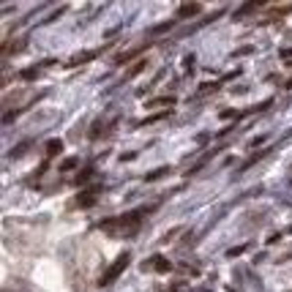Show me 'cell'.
Instances as JSON below:
<instances>
[{"label":"cell","instance_id":"6da1fadb","mask_svg":"<svg viewBox=\"0 0 292 292\" xmlns=\"http://www.w3.org/2000/svg\"><path fill=\"white\" fill-rule=\"evenodd\" d=\"M99 229H101V232H107L110 238H117V240L134 238V235L142 229V211L123 213V216H115V219H107V221L99 224Z\"/></svg>","mask_w":292,"mask_h":292},{"label":"cell","instance_id":"7a4b0ae2","mask_svg":"<svg viewBox=\"0 0 292 292\" xmlns=\"http://www.w3.org/2000/svg\"><path fill=\"white\" fill-rule=\"evenodd\" d=\"M129 262H131V254H129V252H123L120 257H117L115 262H112L110 268L104 270V276L99 279V287H110V284H115V281L120 279V273H123V270L129 268Z\"/></svg>","mask_w":292,"mask_h":292},{"label":"cell","instance_id":"3957f363","mask_svg":"<svg viewBox=\"0 0 292 292\" xmlns=\"http://www.w3.org/2000/svg\"><path fill=\"white\" fill-rule=\"evenodd\" d=\"M142 268H145V270H156V273H170L172 265H170V259H167V257L153 254V257H147V262L142 265Z\"/></svg>","mask_w":292,"mask_h":292},{"label":"cell","instance_id":"277c9868","mask_svg":"<svg viewBox=\"0 0 292 292\" xmlns=\"http://www.w3.org/2000/svg\"><path fill=\"white\" fill-rule=\"evenodd\" d=\"M96 58H99V49H90V52L85 49V52H76L74 58H71L69 63H66V66H69V69H76V66H82V63H90V60H96Z\"/></svg>","mask_w":292,"mask_h":292},{"label":"cell","instance_id":"5b68a950","mask_svg":"<svg viewBox=\"0 0 292 292\" xmlns=\"http://www.w3.org/2000/svg\"><path fill=\"white\" fill-rule=\"evenodd\" d=\"M199 11H202V6H199V3H183V6L178 8V19H188V17H197Z\"/></svg>","mask_w":292,"mask_h":292},{"label":"cell","instance_id":"8992f818","mask_svg":"<svg viewBox=\"0 0 292 292\" xmlns=\"http://www.w3.org/2000/svg\"><path fill=\"white\" fill-rule=\"evenodd\" d=\"M93 202H96V191H85V194H79V199H76L79 208H88V205H93Z\"/></svg>","mask_w":292,"mask_h":292},{"label":"cell","instance_id":"52a82bcc","mask_svg":"<svg viewBox=\"0 0 292 292\" xmlns=\"http://www.w3.org/2000/svg\"><path fill=\"white\" fill-rule=\"evenodd\" d=\"M257 8H262V3H249V6H240L238 11H235V17H246V14H252V11H257Z\"/></svg>","mask_w":292,"mask_h":292},{"label":"cell","instance_id":"ba28073f","mask_svg":"<svg viewBox=\"0 0 292 292\" xmlns=\"http://www.w3.org/2000/svg\"><path fill=\"white\" fill-rule=\"evenodd\" d=\"M172 104H175V96H164V99H153L147 107L153 110V107H172Z\"/></svg>","mask_w":292,"mask_h":292},{"label":"cell","instance_id":"9c48e42d","mask_svg":"<svg viewBox=\"0 0 292 292\" xmlns=\"http://www.w3.org/2000/svg\"><path fill=\"white\" fill-rule=\"evenodd\" d=\"M60 150H63V142L60 140H49L47 142V156H58Z\"/></svg>","mask_w":292,"mask_h":292},{"label":"cell","instance_id":"30bf717a","mask_svg":"<svg viewBox=\"0 0 292 292\" xmlns=\"http://www.w3.org/2000/svg\"><path fill=\"white\" fill-rule=\"evenodd\" d=\"M107 120H99V123H96V126H93V131H90V140H99V137H104L107 134Z\"/></svg>","mask_w":292,"mask_h":292},{"label":"cell","instance_id":"8fae6325","mask_svg":"<svg viewBox=\"0 0 292 292\" xmlns=\"http://www.w3.org/2000/svg\"><path fill=\"white\" fill-rule=\"evenodd\" d=\"M249 246H235V249H229V257H238V254H243Z\"/></svg>","mask_w":292,"mask_h":292},{"label":"cell","instance_id":"7c38bea8","mask_svg":"<svg viewBox=\"0 0 292 292\" xmlns=\"http://www.w3.org/2000/svg\"><path fill=\"white\" fill-rule=\"evenodd\" d=\"M85 181H90V170H85V172L76 175V183H85Z\"/></svg>","mask_w":292,"mask_h":292},{"label":"cell","instance_id":"4fadbf2b","mask_svg":"<svg viewBox=\"0 0 292 292\" xmlns=\"http://www.w3.org/2000/svg\"><path fill=\"white\" fill-rule=\"evenodd\" d=\"M161 117H167V112H158V115H150V117H145L142 123H153V120H161Z\"/></svg>","mask_w":292,"mask_h":292},{"label":"cell","instance_id":"5bb4252c","mask_svg":"<svg viewBox=\"0 0 292 292\" xmlns=\"http://www.w3.org/2000/svg\"><path fill=\"white\" fill-rule=\"evenodd\" d=\"M74 167H76V161H74V158H69V161H63V167H60V170H74Z\"/></svg>","mask_w":292,"mask_h":292},{"label":"cell","instance_id":"9a60e30c","mask_svg":"<svg viewBox=\"0 0 292 292\" xmlns=\"http://www.w3.org/2000/svg\"><path fill=\"white\" fill-rule=\"evenodd\" d=\"M164 172H167V170H156V172H150V175H147V181H158V178H161Z\"/></svg>","mask_w":292,"mask_h":292},{"label":"cell","instance_id":"2e32d148","mask_svg":"<svg viewBox=\"0 0 292 292\" xmlns=\"http://www.w3.org/2000/svg\"><path fill=\"white\" fill-rule=\"evenodd\" d=\"M290 69H292V63H290Z\"/></svg>","mask_w":292,"mask_h":292}]
</instances>
